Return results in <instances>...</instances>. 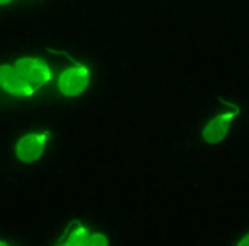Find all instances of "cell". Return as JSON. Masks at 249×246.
<instances>
[{
	"label": "cell",
	"instance_id": "obj_2",
	"mask_svg": "<svg viewBox=\"0 0 249 246\" xmlns=\"http://www.w3.org/2000/svg\"><path fill=\"white\" fill-rule=\"evenodd\" d=\"M0 87L12 96L21 97L33 96L38 91L12 63L0 65Z\"/></svg>",
	"mask_w": 249,
	"mask_h": 246
},
{
	"label": "cell",
	"instance_id": "obj_9",
	"mask_svg": "<svg viewBox=\"0 0 249 246\" xmlns=\"http://www.w3.org/2000/svg\"><path fill=\"white\" fill-rule=\"evenodd\" d=\"M11 0H0V5H5V4H9Z\"/></svg>",
	"mask_w": 249,
	"mask_h": 246
},
{
	"label": "cell",
	"instance_id": "obj_3",
	"mask_svg": "<svg viewBox=\"0 0 249 246\" xmlns=\"http://www.w3.org/2000/svg\"><path fill=\"white\" fill-rule=\"evenodd\" d=\"M12 65L36 87H43L50 79H52V70H50L48 63L43 58H29V57H24V58L16 60Z\"/></svg>",
	"mask_w": 249,
	"mask_h": 246
},
{
	"label": "cell",
	"instance_id": "obj_5",
	"mask_svg": "<svg viewBox=\"0 0 249 246\" xmlns=\"http://www.w3.org/2000/svg\"><path fill=\"white\" fill-rule=\"evenodd\" d=\"M235 114H239V110L234 108V111L229 113H222L218 116H215L213 120H210V123H207V127L203 129V139L208 144H218L220 140L225 139L231 127V121L234 120Z\"/></svg>",
	"mask_w": 249,
	"mask_h": 246
},
{
	"label": "cell",
	"instance_id": "obj_7",
	"mask_svg": "<svg viewBox=\"0 0 249 246\" xmlns=\"http://www.w3.org/2000/svg\"><path fill=\"white\" fill-rule=\"evenodd\" d=\"M107 245V238L101 232H90L89 241H87V246H106Z\"/></svg>",
	"mask_w": 249,
	"mask_h": 246
},
{
	"label": "cell",
	"instance_id": "obj_6",
	"mask_svg": "<svg viewBox=\"0 0 249 246\" xmlns=\"http://www.w3.org/2000/svg\"><path fill=\"white\" fill-rule=\"evenodd\" d=\"M89 236L90 231L84 226L77 224L75 231L70 232V236L63 241H60V245H65V246H87V241H89Z\"/></svg>",
	"mask_w": 249,
	"mask_h": 246
},
{
	"label": "cell",
	"instance_id": "obj_4",
	"mask_svg": "<svg viewBox=\"0 0 249 246\" xmlns=\"http://www.w3.org/2000/svg\"><path fill=\"white\" fill-rule=\"evenodd\" d=\"M48 132L28 133L21 137L16 144V157L22 163H35L41 157L45 151V144L48 140Z\"/></svg>",
	"mask_w": 249,
	"mask_h": 246
},
{
	"label": "cell",
	"instance_id": "obj_8",
	"mask_svg": "<svg viewBox=\"0 0 249 246\" xmlns=\"http://www.w3.org/2000/svg\"><path fill=\"white\" fill-rule=\"evenodd\" d=\"M239 246H249V234L246 236L244 239H241V241H239Z\"/></svg>",
	"mask_w": 249,
	"mask_h": 246
},
{
	"label": "cell",
	"instance_id": "obj_1",
	"mask_svg": "<svg viewBox=\"0 0 249 246\" xmlns=\"http://www.w3.org/2000/svg\"><path fill=\"white\" fill-rule=\"evenodd\" d=\"M56 82H58V91L63 96L75 97L89 86V69L84 63L73 62V67L63 70Z\"/></svg>",
	"mask_w": 249,
	"mask_h": 246
}]
</instances>
